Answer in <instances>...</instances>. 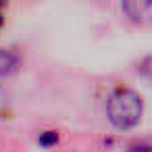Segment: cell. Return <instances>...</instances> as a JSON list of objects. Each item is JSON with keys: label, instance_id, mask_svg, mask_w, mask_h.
Instances as JSON below:
<instances>
[{"label": "cell", "instance_id": "cell-4", "mask_svg": "<svg viewBox=\"0 0 152 152\" xmlns=\"http://www.w3.org/2000/svg\"><path fill=\"white\" fill-rule=\"evenodd\" d=\"M127 152H152V144H133Z\"/></svg>", "mask_w": 152, "mask_h": 152}, {"label": "cell", "instance_id": "cell-2", "mask_svg": "<svg viewBox=\"0 0 152 152\" xmlns=\"http://www.w3.org/2000/svg\"><path fill=\"white\" fill-rule=\"evenodd\" d=\"M121 11L133 23H146V21L152 19V2H146V0H131V2H123L121 4Z\"/></svg>", "mask_w": 152, "mask_h": 152}, {"label": "cell", "instance_id": "cell-3", "mask_svg": "<svg viewBox=\"0 0 152 152\" xmlns=\"http://www.w3.org/2000/svg\"><path fill=\"white\" fill-rule=\"evenodd\" d=\"M17 65H19V56H17L13 50L0 48V77L13 73V71L17 69Z\"/></svg>", "mask_w": 152, "mask_h": 152}, {"label": "cell", "instance_id": "cell-1", "mask_svg": "<svg viewBox=\"0 0 152 152\" xmlns=\"http://www.w3.org/2000/svg\"><path fill=\"white\" fill-rule=\"evenodd\" d=\"M106 115L117 129H131L133 125H137L142 117V98L133 90L121 88L110 94L106 104Z\"/></svg>", "mask_w": 152, "mask_h": 152}]
</instances>
